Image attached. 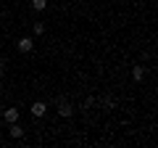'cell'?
Segmentation results:
<instances>
[{
    "label": "cell",
    "mask_w": 158,
    "mask_h": 148,
    "mask_svg": "<svg viewBox=\"0 0 158 148\" xmlns=\"http://www.w3.org/2000/svg\"><path fill=\"white\" fill-rule=\"evenodd\" d=\"M0 95H3V85H0Z\"/></svg>",
    "instance_id": "14"
},
{
    "label": "cell",
    "mask_w": 158,
    "mask_h": 148,
    "mask_svg": "<svg viewBox=\"0 0 158 148\" xmlns=\"http://www.w3.org/2000/svg\"><path fill=\"white\" fill-rule=\"evenodd\" d=\"M16 50L19 53H32L34 50V37H29V34L27 37H19L16 40Z\"/></svg>",
    "instance_id": "2"
},
{
    "label": "cell",
    "mask_w": 158,
    "mask_h": 148,
    "mask_svg": "<svg viewBox=\"0 0 158 148\" xmlns=\"http://www.w3.org/2000/svg\"><path fill=\"white\" fill-rule=\"evenodd\" d=\"M24 132H27V130H24L19 122H11V124H8V137H13V140H21Z\"/></svg>",
    "instance_id": "4"
},
{
    "label": "cell",
    "mask_w": 158,
    "mask_h": 148,
    "mask_svg": "<svg viewBox=\"0 0 158 148\" xmlns=\"http://www.w3.org/2000/svg\"><path fill=\"white\" fill-rule=\"evenodd\" d=\"M6 74V63H3V58H0V77Z\"/></svg>",
    "instance_id": "11"
},
{
    "label": "cell",
    "mask_w": 158,
    "mask_h": 148,
    "mask_svg": "<svg viewBox=\"0 0 158 148\" xmlns=\"http://www.w3.org/2000/svg\"><path fill=\"white\" fill-rule=\"evenodd\" d=\"M29 6H32V11H45V8H48V0H29Z\"/></svg>",
    "instance_id": "8"
},
{
    "label": "cell",
    "mask_w": 158,
    "mask_h": 148,
    "mask_svg": "<svg viewBox=\"0 0 158 148\" xmlns=\"http://www.w3.org/2000/svg\"><path fill=\"white\" fill-rule=\"evenodd\" d=\"M56 106H58V116H63V119H71V116H74V106H71L63 95L56 98Z\"/></svg>",
    "instance_id": "1"
},
{
    "label": "cell",
    "mask_w": 158,
    "mask_h": 148,
    "mask_svg": "<svg viewBox=\"0 0 158 148\" xmlns=\"http://www.w3.org/2000/svg\"><path fill=\"white\" fill-rule=\"evenodd\" d=\"M132 80H135V82H142V80H145V66H142V63L132 66Z\"/></svg>",
    "instance_id": "7"
},
{
    "label": "cell",
    "mask_w": 158,
    "mask_h": 148,
    "mask_svg": "<svg viewBox=\"0 0 158 148\" xmlns=\"http://www.w3.org/2000/svg\"><path fill=\"white\" fill-rule=\"evenodd\" d=\"M92 106H95V98L90 95V98H85V103H82V111H90Z\"/></svg>",
    "instance_id": "10"
},
{
    "label": "cell",
    "mask_w": 158,
    "mask_h": 148,
    "mask_svg": "<svg viewBox=\"0 0 158 148\" xmlns=\"http://www.w3.org/2000/svg\"><path fill=\"white\" fill-rule=\"evenodd\" d=\"M42 32H45V21H37V24H32V34H37V37H40Z\"/></svg>",
    "instance_id": "9"
},
{
    "label": "cell",
    "mask_w": 158,
    "mask_h": 148,
    "mask_svg": "<svg viewBox=\"0 0 158 148\" xmlns=\"http://www.w3.org/2000/svg\"><path fill=\"white\" fill-rule=\"evenodd\" d=\"M3 108H6V106H3V103H0V114H3Z\"/></svg>",
    "instance_id": "12"
},
{
    "label": "cell",
    "mask_w": 158,
    "mask_h": 148,
    "mask_svg": "<svg viewBox=\"0 0 158 148\" xmlns=\"http://www.w3.org/2000/svg\"><path fill=\"white\" fill-rule=\"evenodd\" d=\"M0 140H3V130H0Z\"/></svg>",
    "instance_id": "13"
},
{
    "label": "cell",
    "mask_w": 158,
    "mask_h": 148,
    "mask_svg": "<svg viewBox=\"0 0 158 148\" xmlns=\"http://www.w3.org/2000/svg\"><path fill=\"white\" fill-rule=\"evenodd\" d=\"M95 103H100L103 111H113V108H116V101H113L111 95H100V101H95Z\"/></svg>",
    "instance_id": "5"
},
{
    "label": "cell",
    "mask_w": 158,
    "mask_h": 148,
    "mask_svg": "<svg viewBox=\"0 0 158 148\" xmlns=\"http://www.w3.org/2000/svg\"><path fill=\"white\" fill-rule=\"evenodd\" d=\"M0 24H3V19H0Z\"/></svg>",
    "instance_id": "15"
},
{
    "label": "cell",
    "mask_w": 158,
    "mask_h": 148,
    "mask_svg": "<svg viewBox=\"0 0 158 148\" xmlns=\"http://www.w3.org/2000/svg\"><path fill=\"white\" fill-rule=\"evenodd\" d=\"M29 111H32L34 119H42V116L48 114V103H45V101H34L32 106H29Z\"/></svg>",
    "instance_id": "3"
},
{
    "label": "cell",
    "mask_w": 158,
    "mask_h": 148,
    "mask_svg": "<svg viewBox=\"0 0 158 148\" xmlns=\"http://www.w3.org/2000/svg\"><path fill=\"white\" fill-rule=\"evenodd\" d=\"M19 116H21V111L19 108H3V119L11 124V122H19Z\"/></svg>",
    "instance_id": "6"
}]
</instances>
